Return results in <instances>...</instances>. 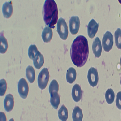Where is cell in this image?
Returning a JSON list of instances; mask_svg holds the SVG:
<instances>
[{
  "instance_id": "6da1fadb",
  "label": "cell",
  "mask_w": 121,
  "mask_h": 121,
  "mask_svg": "<svg viewBox=\"0 0 121 121\" xmlns=\"http://www.w3.org/2000/svg\"><path fill=\"white\" fill-rule=\"evenodd\" d=\"M88 41L83 35H79L74 39L71 45L70 55L73 64L78 67L85 65L89 56Z\"/></svg>"
},
{
  "instance_id": "7a4b0ae2",
  "label": "cell",
  "mask_w": 121,
  "mask_h": 121,
  "mask_svg": "<svg viewBox=\"0 0 121 121\" xmlns=\"http://www.w3.org/2000/svg\"><path fill=\"white\" fill-rule=\"evenodd\" d=\"M58 9L53 0H46L43 9V17L45 24L50 28H54L58 22Z\"/></svg>"
},
{
  "instance_id": "3957f363",
  "label": "cell",
  "mask_w": 121,
  "mask_h": 121,
  "mask_svg": "<svg viewBox=\"0 0 121 121\" xmlns=\"http://www.w3.org/2000/svg\"><path fill=\"white\" fill-rule=\"evenodd\" d=\"M57 31L60 38L65 40L68 37V26L65 20L62 17L59 19L57 24Z\"/></svg>"
},
{
  "instance_id": "277c9868",
  "label": "cell",
  "mask_w": 121,
  "mask_h": 121,
  "mask_svg": "<svg viewBox=\"0 0 121 121\" xmlns=\"http://www.w3.org/2000/svg\"><path fill=\"white\" fill-rule=\"evenodd\" d=\"M49 72L47 68H44L41 70L38 76V85L39 88L43 90L47 86L49 81Z\"/></svg>"
},
{
  "instance_id": "5b68a950",
  "label": "cell",
  "mask_w": 121,
  "mask_h": 121,
  "mask_svg": "<svg viewBox=\"0 0 121 121\" xmlns=\"http://www.w3.org/2000/svg\"><path fill=\"white\" fill-rule=\"evenodd\" d=\"M102 46L104 50L109 52L111 50L113 45V36L111 32L107 31L103 35Z\"/></svg>"
},
{
  "instance_id": "8992f818",
  "label": "cell",
  "mask_w": 121,
  "mask_h": 121,
  "mask_svg": "<svg viewBox=\"0 0 121 121\" xmlns=\"http://www.w3.org/2000/svg\"><path fill=\"white\" fill-rule=\"evenodd\" d=\"M17 87L18 93L21 97L26 98L29 92V86L26 79L24 78H21L18 82Z\"/></svg>"
},
{
  "instance_id": "52a82bcc",
  "label": "cell",
  "mask_w": 121,
  "mask_h": 121,
  "mask_svg": "<svg viewBox=\"0 0 121 121\" xmlns=\"http://www.w3.org/2000/svg\"><path fill=\"white\" fill-rule=\"evenodd\" d=\"M87 79L91 86L93 87L96 86L99 80L98 72L97 69L94 67H91L88 71Z\"/></svg>"
},
{
  "instance_id": "ba28073f",
  "label": "cell",
  "mask_w": 121,
  "mask_h": 121,
  "mask_svg": "<svg viewBox=\"0 0 121 121\" xmlns=\"http://www.w3.org/2000/svg\"><path fill=\"white\" fill-rule=\"evenodd\" d=\"M80 24L79 17L77 16H72L69 21L70 32L72 35H76L78 32Z\"/></svg>"
},
{
  "instance_id": "9c48e42d",
  "label": "cell",
  "mask_w": 121,
  "mask_h": 121,
  "mask_svg": "<svg viewBox=\"0 0 121 121\" xmlns=\"http://www.w3.org/2000/svg\"><path fill=\"white\" fill-rule=\"evenodd\" d=\"M99 27V24L94 19L89 22L87 26V33L89 37L92 39L95 36Z\"/></svg>"
},
{
  "instance_id": "30bf717a",
  "label": "cell",
  "mask_w": 121,
  "mask_h": 121,
  "mask_svg": "<svg viewBox=\"0 0 121 121\" xmlns=\"http://www.w3.org/2000/svg\"><path fill=\"white\" fill-rule=\"evenodd\" d=\"M93 52L96 58H99L102 53V47L101 41L98 37L95 39L92 45Z\"/></svg>"
},
{
  "instance_id": "8fae6325",
  "label": "cell",
  "mask_w": 121,
  "mask_h": 121,
  "mask_svg": "<svg viewBox=\"0 0 121 121\" xmlns=\"http://www.w3.org/2000/svg\"><path fill=\"white\" fill-rule=\"evenodd\" d=\"M2 10L3 15L5 18L8 19L10 17L13 13L12 1H8L4 3L2 6Z\"/></svg>"
},
{
  "instance_id": "7c38bea8",
  "label": "cell",
  "mask_w": 121,
  "mask_h": 121,
  "mask_svg": "<svg viewBox=\"0 0 121 121\" xmlns=\"http://www.w3.org/2000/svg\"><path fill=\"white\" fill-rule=\"evenodd\" d=\"M82 91L79 84H75L72 89V97L74 101L76 102L80 101L82 97Z\"/></svg>"
},
{
  "instance_id": "4fadbf2b",
  "label": "cell",
  "mask_w": 121,
  "mask_h": 121,
  "mask_svg": "<svg viewBox=\"0 0 121 121\" xmlns=\"http://www.w3.org/2000/svg\"><path fill=\"white\" fill-rule=\"evenodd\" d=\"M4 107L7 112L12 110L14 106V98L11 94L7 95L4 100Z\"/></svg>"
},
{
  "instance_id": "5bb4252c",
  "label": "cell",
  "mask_w": 121,
  "mask_h": 121,
  "mask_svg": "<svg viewBox=\"0 0 121 121\" xmlns=\"http://www.w3.org/2000/svg\"><path fill=\"white\" fill-rule=\"evenodd\" d=\"M53 31L49 26H45L42 33L43 41L45 43H48L51 41L53 37Z\"/></svg>"
},
{
  "instance_id": "9a60e30c",
  "label": "cell",
  "mask_w": 121,
  "mask_h": 121,
  "mask_svg": "<svg viewBox=\"0 0 121 121\" xmlns=\"http://www.w3.org/2000/svg\"><path fill=\"white\" fill-rule=\"evenodd\" d=\"M77 78V72L73 67H70L67 70L66 73V80L68 83L72 84Z\"/></svg>"
},
{
  "instance_id": "2e32d148",
  "label": "cell",
  "mask_w": 121,
  "mask_h": 121,
  "mask_svg": "<svg viewBox=\"0 0 121 121\" xmlns=\"http://www.w3.org/2000/svg\"><path fill=\"white\" fill-rule=\"evenodd\" d=\"M50 102L51 105L54 109H58L60 103V98L58 92H55L50 95Z\"/></svg>"
},
{
  "instance_id": "e0dca14e",
  "label": "cell",
  "mask_w": 121,
  "mask_h": 121,
  "mask_svg": "<svg viewBox=\"0 0 121 121\" xmlns=\"http://www.w3.org/2000/svg\"><path fill=\"white\" fill-rule=\"evenodd\" d=\"M33 64L35 68L39 69L43 66L44 62L43 55L39 52L37 56L33 60Z\"/></svg>"
},
{
  "instance_id": "ac0fdd59",
  "label": "cell",
  "mask_w": 121,
  "mask_h": 121,
  "mask_svg": "<svg viewBox=\"0 0 121 121\" xmlns=\"http://www.w3.org/2000/svg\"><path fill=\"white\" fill-rule=\"evenodd\" d=\"M83 113L82 111L78 106H76L73 110L72 119L73 121H82Z\"/></svg>"
},
{
  "instance_id": "d6986e66",
  "label": "cell",
  "mask_w": 121,
  "mask_h": 121,
  "mask_svg": "<svg viewBox=\"0 0 121 121\" xmlns=\"http://www.w3.org/2000/svg\"><path fill=\"white\" fill-rule=\"evenodd\" d=\"M26 75L30 83H33L35 79V69L31 65H28L26 70Z\"/></svg>"
},
{
  "instance_id": "ffe728a7",
  "label": "cell",
  "mask_w": 121,
  "mask_h": 121,
  "mask_svg": "<svg viewBox=\"0 0 121 121\" xmlns=\"http://www.w3.org/2000/svg\"><path fill=\"white\" fill-rule=\"evenodd\" d=\"M59 118L62 121H66L68 118V112L67 108L62 105L58 112Z\"/></svg>"
},
{
  "instance_id": "44dd1931",
  "label": "cell",
  "mask_w": 121,
  "mask_h": 121,
  "mask_svg": "<svg viewBox=\"0 0 121 121\" xmlns=\"http://www.w3.org/2000/svg\"><path fill=\"white\" fill-rule=\"evenodd\" d=\"M0 52L1 53H5L8 48V43L7 41L6 38L4 37V35L0 34Z\"/></svg>"
},
{
  "instance_id": "7402d4cb",
  "label": "cell",
  "mask_w": 121,
  "mask_h": 121,
  "mask_svg": "<svg viewBox=\"0 0 121 121\" xmlns=\"http://www.w3.org/2000/svg\"><path fill=\"white\" fill-rule=\"evenodd\" d=\"M106 101L108 104H111L113 103L115 99V93L112 89H108L105 93Z\"/></svg>"
},
{
  "instance_id": "603a6c76",
  "label": "cell",
  "mask_w": 121,
  "mask_h": 121,
  "mask_svg": "<svg viewBox=\"0 0 121 121\" xmlns=\"http://www.w3.org/2000/svg\"><path fill=\"white\" fill-rule=\"evenodd\" d=\"M39 52L37 47L35 45H31L28 48V56L31 60H33L37 56Z\"/></svg>"
},
{
  "instance_id": "cb8c5ba5",
  "label": "cell",
  "mask_w": 121,
  "mask_h": 121,
  "mask_svg": "<svg viewBox=\"0 0 121 121\" xmlns=\"http://www.w3.org/2000/svg\"><path fill=\"white\" fill-rule=\"evenodd\" d=\"M115 45L119 49H121V29L120 28H117L115 32Z\"/></svg>"
},
{
  "instance_id": "d4e9b609",
  "label": "cell",
  "mask_w": 121,
  "mask_h": 121,
  "mask_svg": "<svg viewBox=\"0 0 121 121\" xmlns=\"http://www.w3.org/2000/svg\"><path fill=\"white\" fill-rule=\"evenodd\" d=\"M48 90L50 95L55 92H58L59 84L56 80L53 79L51 81L49 85Z\"/></svg>"
},
{
  "instance_id": "484cf974",
  "label": "cell",
  "mask_w": 121,
  "mask_h": 121,
  "mask_svg": "<svg viewBox=\"0 0 121 121\" xmlns=\"http://www.w3.org/2000/svg\"><path fill=\"white\" fill-rule=\"evenodd\" d=\"M7 89V83L5 80L2 79L0 81V96H2L5 94Z\"/></svg>"
},
{
  "instance_id": "4316f807",
  "label": "cell",
  "mask_w": 121,
  "mask_h": 121,
  "mask_svg": "<svg viewBox=\"0 0 121 121\" xmlns=\"http://www.w3.org/2000/svg\"><path fill=\"white\" fill-rule=\"evenodd\" d=\"M116 105L119 109L121 110V91L118 92L117 95Z\"/></svg>"
},
{
  "instance_id": "83f0119b",
  "label": "cell",
  "mask_w": 121,
  "mask_h": 121,
  "mask_svg": "<svg viewBox=\"0 0 121 121\" xmlns=\"http://www.w3.org/2000/svg\"><path fill=\"white\" fill-rule=\"evenodd\" d=\"M0 121H7V118L5 113L2 112H0Z\"/></svg>"
},
{
  "instance_id": "f1b7e54d",
  "label": "cell",
  "mask_w": 121,
  "mask_h": 121,
  "mask_svg": "<svg viewBox=\"0 0 121 121\" xmlns=\"http://www.w3.org/2000/svg\"><path fill=\"white\" fill-rule=\"evenodd\" d=\"M9 121H14V119L13 118H11V119H10L9 120Z\"/></svg>"
},
{
  "instance_id": "f546056e",
  "label": "cell",
  "mask_w": 121,
  "mask_h": 121,
  "mask_svg": "<svg viewBox=\"0 0 121 121\" xmlns=\"http://www.w3.org/2000/svg\"><path fill=\"white\" fill-rule=\"evenodd\" d=\"M120 65H121V58H120Z\"/></svg>"
},
{
  "instance_id": "4dcf8cb0",
  "label": "cell",
  "mask_w": 121,
  "mask_h": 121,
  "mask_svg": "<svg viewBox=\"0 0 121 121\" xmlns=\"http://www.w3.org/2000/svg\"><path fill=\"white\" fill-rule=\"evenodd\" d=\"M120 84H121V79H120Z\"/></svg>"
}]
</instances>
